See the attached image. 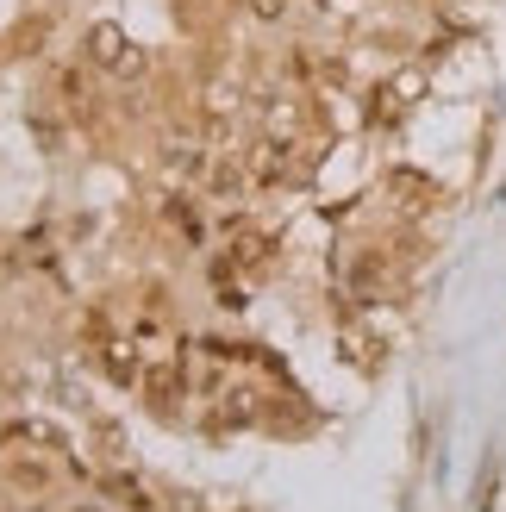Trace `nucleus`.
I'll use <instances>...</instances> for the list:
<instances>
[{
    "label": "nucleus",
    "instance_id": "1",
    "mask_svg": "<svg viewBox=\"0 0 506 512\" xmlns=\"http://www.w3.org/2000/svg\"><path fill=\"white\" fill-rule=\"evenodd\" d=\"M88 63H94V69H107L113 82H144V69H150L144 44H132V38H125L119 25H107V19H100L94 32H88Z\"/></svg>",
    "mask_w": 506,
    "mask_h": 512
},
{
    "label": "nucleus",
    "instance_id": "2",
    "mask_svg": "<svg viewBox=\"0 0 506 512\" xmlns=\"http://www.w3.org/2000/svg\"><path fill=\"white\" fill-rule=\"evenodd\" d=\"M388 194L400 200V213H432L438 207V182H432V175H419V169H394L388 175Z\"/></svg>",
    "mask_w": 506,
    "mask_h": 512
},
{
    "label": "nucleus",
    "instance_id": "3",
    "mask_svg": "<svg viewBox=\"0 0 506 512\" xmlns=\"http://www.w3.org/2000/svg\"><path fill=\"white\" fill-rule=\"evenodd\" d=\"M138 381H144L150 406H157V419H175V406H182V388H188V381H182V369H169V363H150Z\"/></svg>",
    "mask_w": 506,
    "mask_h": 512
},
{
    "label": "nucleus",
    "instance_id": "4",
    "mask_svg": "<svg viewBox=\"0 0 506 512\" xmlns=\"http://www.w3.org/2000/svg\"><path fill=\"white\" fill-rule=\"evenodd\" d=\"M7 481L19 494H50L57 488V469H50L44 456H7Z\"/></svg>",
    "mask_w": 506,
    "mask_h": 512
},
{
    "label": "nucleus",
    "instance_id": "5",
    "mask_svg": "<svg viewBox=\"0 0 506 512\" xmlns=\"http://www.w3.org/2000/svg\"><path fill=\"white\" fill-rule=\"evenodd\" d=\"M163 163H169V175H200V169H207V150H200L194 138H169Z\"/></svg>",
    "mask_w": 506,
    "mask_h": 512
},
{
    "label": "nucleus",
    "instance_id": "6",
    "mask_svg": "<svg viewBox=\"0 0 506 512\" xmlns=\"http://www.w3.org/2000/svg\"><path fill=\"white\" fill-rule=\"evenodd\" d=\"M100 488H107L119 506H132V512H157V500L144 494V481H138V475H100Z\"/></svg>",
    "mask_w": 506,
    "mask_h": 512
},
{
    "label": "nucleus",
    "instance_id": "7",
    "mask_svg": "<svg viewBox=\"0 0 506 512\" xmlns=\"http://www.w3.org/2000/svg\"><path fill=\"white\" fill-rule=\"evenodd\" d=\"M207 194L213 200H244V163H213L207 169Z\"/></svg>",
    "mask_w": 506,
    "mask_h": 512
},
{
    "label": "nucleus",
    "instance_id": "8",
    "mask_svg": "<svg viewBox=\"0 0 506 512\" xmlns=\"http://www.w3.org/2000/svg\"><path fill=\"white\" fill-rule=\"evenodd\" d=\"M219 413H225V425H250V419L263 413V406H257V388H225Z\"/></svg>",
    "mask_w": 506,
    "mask_h": 512
},
{
    "label": "nucleus",
    "instance_id": "9",
    "mask_svg": "<svg viewBox=\"0 0 506 512\" xmlns=\"http://www.w3.org/2000/svg\"><path fill=\"white\" fill-rule=\"evenodd\" d=\"M269 256H275V250H269L263 232H238V238H232V263H238V269H263Z\"/></svg>",
    "mask_w": 506,
    "mask_h": 512
},
{
    "label": "nucleus",
    "instance_id": "10",
    "mask_svg": "<svg viewBox=\"0 0 506 512\" xmlns=\"http://www.w3.org/2000/svg\"><path fill=\"white\" fill-rule=\"evenodd\" d=\"M213 288H219V306H244V281H238V263L225 256V263H213Z\"/></svg>",
    "mask_w": 506,
    "mask_h": 512
},
{
    "label": "nucleus",
    "instance_id": "11",
    "mask_svg": "<svg viewBox=\"0 0 506 512\" xmlns=\"http://www.w3.org/2000/svg\"><path fill=\"white\" fill-rule=\"evenodd\" d=\"M494 488H500V456L482 469V494H475V512H494Z\"/></svg>",
    "mask_w": 506,
    "mask_h": 512
},
{
    "label": "nucleus",
    "instance_id": "12",
    "mask_svg": "<svg viewBox=\"0 0 506 512\" xmlns=\"http://www.w3.org/2000/svg\"><path fill=\"white\" fill-rule=\"evenodd\" d=\"M250 13H257V19H282L288 0H250Z\"/></svg>",
    "mask_w": 506,
    "mask_h": 512
},
{
    "label": "nucleus",
    "instance_id": "13",
    "mask_svg": "<svg viewBox=\"0 0 506 512\" xmlns=\"http://www.w3.org/2000/svg\"><path fill=\"white\" fill-rule=\"evenodd\" d=\"M69 512H100V506H69Z\"/></svg>",
    "mask_w": 506,
    "mask_h": 512
}]
</instances>
